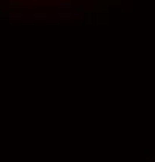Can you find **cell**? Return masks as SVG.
Returning <instances> with one entry per match:
<instances>
[{"instance_id":"6da1fadb","label":"cell","mask_w":155,"mask_h":162,"mask_svg":"<svg viewBox=\"0 0 155 162\" xmlns=\"http://www.w3.org/2000/svg\"><path fill=\"white\" fill-rule=\"evenodd\" d=\"M57 6L61 8V11H73V8H75V3L73 2H68V0H65V2H59Z\"/></svg>"},{"instance_id":"7a4b0ae2","label":"cell","mask_w":155,"mask_h":162,"mask_svg":"<svg viewBox=\"0 0 155 162\" xmlns=\"http://www.w3.org/2000/svg\"><path fill=\"white\" fill-rule=\"evenodd\" d=\"M6 16L8 17H16V19H22V17H24V14H22L20 11H10V13H6Z\"/></svg>"},{"instance_id":"3957f363","label":"cell","mask_w":155,"mask_h":162,"mask_svg":"<svg viewBox=\"0 0 155 162\" xmlns=\"http://www.w3.org/2000/svg\"><path fill=\"white\" fill-rule=\"evenodd\" d=\"M57 16L59 17H68V19H70V17H73V11H61Z\"/></svg>"},{"instance_id":"277c9868","label":"cell","mask_w":155,"mask_h":162,"mask_svg":"<svg viewBox=\"0 0 155 162\" xmlns=\"http://www.w3.org/2000/svg\"><path fill=\"white\" fill-rule=\"evenodd\" d=\"M33 17H44V19H45V17H48V14H47V13H34Z\"/></svg>"}]
</instances>
